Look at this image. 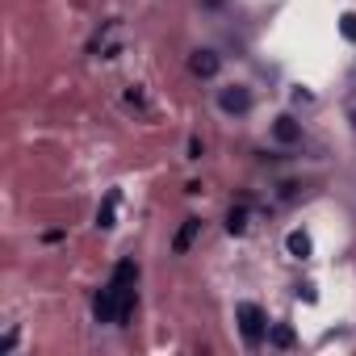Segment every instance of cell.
I'll return each mask as SVG.
<instances>
[{
  "mask_svg": "<svg viewBox=\"0 0 356 356\" xmlns=\"http://www.w3.org/2000/svg\"><path fill=\"white\" fill-rule=\"evenodd\" d=\"M339 34H343L348 42H356V13H343V17H339Z\"/></svg>",
  "mask_w": 356,
  "mask_h": 356,
  "instance_id": "12",
  "label": "cell"
},
{
  "mask_svg": "<svg viewBox=\"0 0 356 356\" xmlns=\"http://www.w3.org/2000/svg\"><path fill=\"white\" fill-rule=\"evenodd\" d=\"M273 134H277V143H298V138H302V126H298L293 118H277Z\"/></svg>",
  "mask_w": 356,
  "mask_h": 356,
  "instance_id": "7",
  "label": "cell"
},
{
  "mask_svg": "<svg viewBox=\"0 0 356 356\" xmlns=\"http://www.w3.org/2000/svg\"><path fill=\"white\" fill-rule=\"evenodd\" d=\"M113 214H118V193H109V197H105V206L97 210V227H101V231H113V227H118V222H113Z\"/></svg>",
  "mask_w": 356,
  "mask_h": 356,
  "instance_id": "8",
  "label": "cell"
},
{
  "mask_svg": "<svg viewBox=\"0 0 356 356\" xmlns=\"http://www.w3.org/2000/svg\"><path fill=\"white\" fill-rule=\"evenodd\" d=\"M197 231H202V218H185V227L176 231V239H172V252L176 256H185L189 248H193V239H197Z\"/></svg>",
  "mask_w": 356,
  "mask_h": 356,
  "instance_id": "5",
  "label": "cell"
},
{
  "mask_svg": "<svg viewBox=\"0 0 356 356\" xmlns=\"http://www.w3.org/2000/svg\"><path fill=\"white\" fill-rule=\"evenodd\" d=\"M227 231H231V235H243V231H248V210H243V206H235V210L227 214Z\"/></svg>",
  "mask_w": 356,
  "mask_h": 356,
  "instance_id": "11",
  "label": "cell"
},
{
  "mask_svg": "<svg viewBox=\"0 0 356 356\" xmlns=\"http://www.w3.org/2000/svg\"><path fill=\"white\" fill-rule=\"evenodd\" d=\"M218 105H222L227 113H248V109H252V92H248L243 84H231V88H222Z\"/></svg>",
  "mask_w": 356,
  "mask_h": 356,
  "instance_id": "3",
  "label": "cell"
},
{
  "mask_svg": "<svg viewBox=\"0 0 356 356\" xmlns=\"http://www.w3.org/2000/svg\"><path fill=\"white\" fill-rule=\"evenodd\" d=\"M235 318H239V331H243L248 343H260V339H264L268 323H264V310H260L256 302H239V306H235Z\"/></svg>",
  "mask_w": 356,
  "mask_h": 356,
  "instance_id": "1",
  "label": "cell"
},
{
  "mask_svg": "<svg viewBox=\"0 0 356 356\" xmlns=\"http://www.w3.org/2000/svg\"><path fill=\"white\" fill-rule=\"evenodd\" d=\"M352 126H356V109H352Z\"/></svg>",
  "mask_w": 356,
  "mask_h": 356,
  "instance_id": "13",
  "label": "cell"
},
{
  "mask_svg": "<svg viewBox=\"0 0 356 356\" xmlns=\"http://www.w3.org/2000/svg\"><path fill=\"white\" fill-rule=\"evenodd\" d=\"M268 339H273L277 348H293V339H298V335H293V327H289V323H277V327L268 331Z\"/></svg>",
  "mask_w": 356,
  "mask_h": 356,
  "instance_id": "10",
  "label": "cell"
},
{
  "mask_svg": "<svg viewBox=\"0 0 356 356\" xmlns=\"http://www.w3.org/2000/svg\"><path fill=\"white\" fill-rule=\"evenodd\" d=\"M134 281H138V268H134V260H122V264L113 268V281H109V285H113V289L126 298V293H134Z\"/></svg>",
  "mask_w": 356,
  "mask_h": 356,
  "instance_id": "4",
  "label": "cell"
},
{
  "mask_svg": "<svg viewBox=\"0 0 356 356\" xmlns=\"http://www.w3.org/2000/svg\"><path fill=\"white\" fill-rule=\"evenodd\" d=\"M118 310H122V293H118L113 285H105V289L92 298V314H97V323H118Z\"/></svg>",
  "mask_w": 356,
  "mask_h": 356,
  "instance_id": "2",
  "label": "cell"
},
{
  "mask_svg": "<svg viewBox=\"0 0 356 356\" xmlns=\"http://www.w3.org/2000/svg\"><path fill=\"white\" fill-rule=\"evenodd\" d=\"M285 248H289V256H298V260H306V256H310V235H306V231H289V239H285Z\"/></svg>",
  "mask_w": 356,
  "mask_h": 356,
  "instance_id": "9",
  "label": "cell"
},
{
  "mask_svg": "<svg viewBox=\"0 0 356 356\" xmlns=\"http://www.w3.org/2000/svg\"><path fill=\"white\" fill-rule=\"evenodd\" d=\"M189 67H193V76L210 80V76H218V55H214V51H197V55L189 59Z\"/></svg>",
  "mask_w": 356,
  "mask_h": 356,
  "instance_id": "6",
  "label": "cell"
}]
</instances>
